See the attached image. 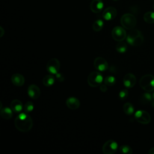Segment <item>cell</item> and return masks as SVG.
Instances as JSON below:
<instances>
[{
  "mask_svg": "<svg viewBox=\"0 0 154 154\" xmlns=\"http://www.w3.org/2000/svg\"><path fill=\"white\" fill-rule=\"evenodd\" d=\"M14 126L16 129L22 132L29 131L33 126L32 118L26 112L20 113L15 118Z\"/></svg>",
  "mask_w": 154,
  "mask_h": 154,
  "instance_id": "6da1fadb",
  "label": "cell"
},
{
  "mask_svg": "<svg viewBox=\"0 0 154 154\" xmlns=\"http://www.w3.org/2000/svg\"><path fill=\"white\" fill-rule=\"evenodd\" d=\"M140 87L147 92L154 91V76L152 75H145L140 80Z\"/></svg>",
  "mask_w": 154,
  "mask_h": 154,
  "instance_id": "7a4b0ae2",
  "label": "cell"
},
{
  "mask_svg": "<svg viewBox=\"0 0 154 154\" xmlns=\"http://www.w3.org/2000/svg\"><path fill=\"white\" fill-rule=\"evenodd\" d=\"M120 23L122 26L127 29H132L136 25V17L131 13L123 14L120 19Z\"/></svg>",
  "mask_w": 154,
  "mask_h": 154,
  "instance_id": "3957f363",
  "label": "cell"
},
{
  "mask_svg": "<svg viewBox=\"0 0 154 154\" xmlns=\"http://www.w3.org/2000/svg\"><path fill=\"white\" fill-rule=\"evenodd\" d=\"M103 81V78L102 75L100 72L96 71L91 72L87 78L88 84L91 87L99 86L102 83Z\"/></svg>",
  "mask_w": 154,
  "mask_h": 154,
  "instance_id": "277c9868",
  "label": "cell"
},
{
  "mask_svg": "<svg viewBox=\"0 0 154 154\" xmlns=\"http://www.w3.org/2000/svg\"><path fill=\"white\" fill-rule=\"evenodd\" d=\"M113 39L117 42H122L126 38V32L123 27L117 26H115L111 32Z\"/></svg>",
  "mask_w": 154,
  "mask_h": 154,
  "instance_id": "5b68a950",
  "label": "cell"
},
{
  "mask_svg": "<svg viewBox=\"0 0 154 154\" xmlns=\"http://www.w3.org/2000/svg\"><path fill=\"white\" fill-rule=\"evenodd\" d=\"M60 68V63L59 60L55 58L50 59L46 64V70L52 75L57 73Z\"/></svg>",
  "mask_w": 154,
  "mask_h": 154,
  "instance_id": "8992f818",
  "label": "cell"
},
{
  "mask_svg": "<svg viewBox=\"0 0 154 154\" xmlns=\"http://www.w3.org/2000/svg\"><path fill=\"white\" fill-rule=\"evenodd\" d=\"M118 149V144L112 140L106 141L102 147V151L104 154H113Z\"/></svg>",
  "mask_w": 154,
  "mask_h": 154,
  "instance_id": "52a82bcc",
  "label": "cell"
},
{
  "mask_svg": "<svg viewBox=\"0 0 154 154\" xmlns=\"http://www.w3.org/2000/svg\"><path fill=\"white\" fill-rule=\"evenodd\" d=\"M135 119L141 124H148L151 120L150 114L144 110H138L135 113Z\"/></svg>",
  "mask_w": 154,
  "mask_h": 154,
  "instance_id": "ba28073f",
  "label": "cell"
},
{
  "mask_svg": "<svg viewBox=\"0 0 154 154\" xmlns=\"http://www.w3.org/2000/svg\"><path fill=\"white\" fill-rule=\"evenodd\" d=\"M94 67L99 72L106 71L108 69V64L107 61L103 57H96L94 60Z\"/></svg>",
  "mask_w": 154,
  "mask_h": 154,
  "instance_id": "9c48e42d",
  "label": "cell"
},
{
  "mask_svg": "<svg viewBox=\"0 0 154 154\" xmlns=\"http://www.w3.org/2000/svg\"><path fill=\"white\" fill-rule=\"evenodd\" d=\"M117 14V12L116 8L109 7L104 10L102 13V17L106 20H111L116 17Z\"/></svg>",
  "mask_w": 154,
  "mask_h": 154,
  "instance_id": "30bf717a",
  "label": "cell"
},
{
  "mask_svg": "<svg viewBox=\"0 0 154 154\" xmlns=\"http://www.w3.org/2000/svg\"><path fill=\"white\" fill-rule=\"evenodd\" d=\"M27 93L28 95L32 99H37L40 96V88L35 84H31L28 87Z\"/></svg>",
  "mask_w": 154,
  "mask_h": 154,
  "instance_id": "8fae6325",
  "label": "cell"
},
{
  "mask_svg": "<svg viewBox=\"0 0 154 154\" xmlns=\"http://www.w3.org/2000/svg\"><path fill=\"white\" fill-rule=\"evenodd\" d=\"M123 82L124 85L126 88H132L133 87L136 83V78L134 75L132 73H129L125 75L123 79Z\"/></svg>",
  "mask_w": 154,
  "mask_h": 154,
  "instance_id": "7c38bea8",
  "label": "cell"
},
{
  "mask_svg": "<svg viewBox=\"0 0 154 154\" xmlns=\"http://www.w3.org/2000/svg\"><path fill=\"white\" fill-rule=\"evenodd\" d=\"M90 8L94 13H100L103 8V3L102 0H93L90 3Z\"/></svg>",
  "mask_w": 154,
  "mask_h": 154,
  "instance_id": "4fadbf2b",
  "label": "cell"
},
{
  "mask_svg": "<svg viewBox=\"0 0 154 154\" xmlns=\"http://www.w3.org/2000/svg\"><path fill=\"white\" fill-rule=\"evenodd\" d=\"M66 106L71 109H76L80 106V101L75 97H70L66 99Z\"/></svg>",
  "mask_w": 154,
  "mask_h": 154,
  "instance_id": "5bb4252c",
  "label": "cell"
},
{
  "mask_svg": "<svg viewBox=\"0 0 154 154\" xmlns=\"http://www.w3.org/2000/svg\"><path fill=\"white\" fill-rule=\"evenodd\" d=\"M11 80L12 83L17 87H21L25 83V78L23 77V76L17 73H14L12 75Z\"/></svg>",
  "mask_w": 154,
  "mask_h": 154,
  "instance_id": "9a60e30c",
  "label": "cell"
},
{
  "mask_svg": "<svg viewBox=\"0 0 154 154\" xmlns=\"http://www.w3.org/2000/svg\"><path fill=\"white\" fill-rule=\"evenodd\" d=\"M10 108L13 111L16 113L20 112L23 109V106L22 102L18 99H14L11 102Z\"/></svg>",
  "mask_w": 154,
  "mask_h": 154,
  "instance_id": "2e32d148",
  "label": "cell"
},
{
  "mask_svg": "<svg viewBox=\"0 0 154 154\" xmlns=\"http://www.w3.org/2000/svg\"><path fill=\"white\" fill-rule=\"evenodd\" d=\"M141 32L138 29H132L126 36V41L129 45H132L133 41L135 39V38L140 35Z\"/></svg>",
  "mask_w": 154,
  "mask_h": 154,
  "instance_id": "e0dca14e",
  "label": "cell"
},
{
  "mask_svg": "<svg viewBox=\"0 0 154 154\" xmlns=\"http://www.w3.org/2000/svg\"><path fill=\"white\" fill-rule=\"evenodd\" d=\"M1 116L5 120H9L13 117V110L11 108L4 107L1 109L0 111Z\"/></svg>",
  "mask_w": 154,
  "mask_h": 154,
  "instance_id": "ac0fdd59",
  "label": "cell"
},
{
  "mask_svg": "<svg viewBox=\"0 0 154 154\" xmlns=\"http://www.w3.org/2000/svg\"><path fill=\"white\" fill-rule=\"evenodd\" d=\"M55 81V79L53 75H48L43 78L42 82L45 87H51L54 84Z\"/></svg>",
  "mask_w": 154,
  "mask_h": 154,
  "instance_id": "d6986e66",
  "label": "cell"
},
{
  "mask_svg": "<svg viewBox=\"0 0 154 154\" xmlns=\"http://www.w3.org/2000/svg\"><path fill=\"white\" fill-rule=\"evenodd\" d=\"M123 109L124 112L127 115H132L134 112V107L133 105L129 102H126L123 105Z\"/></svg>",
  "mask_w": 154,
  "mask_h": 154,
  "instance_id": "ffe728a7",
  "label": "cell"
},
{
  "mask_svg": "<svg viewBox=\"0 0 154 154\" xmlns=\"http://www.w3.org/2000/svg\"><path fill=\"white\" fill-rule=\"evenodd\" d=\"M103 22L101 19L96 20L92 25V28L94 31L99 32L103 28Z\"/></svg>",
  "mask_w": 154,
  "mask_h": 154,
  "instance_id": "44dd1931",
  "label": "cell"
},
{
  "mask_svg": "<svg viewBox=\"0 0 154 154\" xmlns=\"http://www.w3.org/2000/svg\"><path fill=\"white\" fill-rule=\"evenodd\" d=\"M144 21L148 23H154V12H146L143 16Z\"/></svg>",
  "mask_w": 154,
  "mask_h": 154,
  "instance_id": "7402d4cb",
  "label": "cell"
},
{
  "mask_svg": "<svg viewBox=\"0 0 154 154\" xmlns=\"http://www.w3.org/2000/svg\"><path fill=\"white\" fill-rule=\"evenodd\" d=\"M127 45L122 41L119 42V43H118L116 46V51L120 54H124L125 52H126V51H127Z\"/></svg>",
  "mask_w": 154,
  "mask_h": 154,
  "instance_id": "603a6c76",
  "label": "cell"
},
{
  "mask_svg": "<svg viewBox=\"0 0 154 154\" xmlns=\"http://www.w3.org/2000/svg\"><path fill=\"white\" fill-rule=\"evenodd\" d=\"M152 95H151L149 92H146L143 94L140 99L141 103L143 104H146L152 102Z\"/></svg>",
  "mask_w": 154,
  "mask_h": 154,
  "instance_id": "cb8c5ba5",
  "label": "cell"
},
{
  "mask_svg": "<svg viewBox=\"0 0 154 154\" xmlns=\"http://www.w3.org/2000/svg\"><path fill=\"white\" fill-rule=\"evenodd\" d=\"M116 81V78L113 76H107L106 77H105L103 79V82L104 84H105L107 86H112L113 85L115 84Z\"/></svg>",
  "mask_w": 154,
  "mask_h": 154,
  "instance_id": "d4e9b609",
  "label": "cell"
},
{
  "mask_svg": "<svg viewBox=\"0 0 154 154\" xmlns=\"http://www.w3.org/2000/svg\"><path fill=\"white\" fill-rule=\"evenodd\" d=\"M34 103L31 101H28L23 106V111L26 113H29L34 109Z\"/></svg>",
  "mask_w": 154,
  "mask_h": 154,
  "instance_id": "484cf974",
  "label": "cell"
},
{
  "mask_svg": "<svg viewBox=\"0 0 154 154\" xmlns=\"http://www.w3.org/2000/svg\"><path fill=\"white\" fill-rule=\"evenodd\" d=\"M120 152L124 154H131L132 153V149L128 145H122L120 147Z\"/></svg>",
  "mask_w": 154,
  "mask_h": 154,
  "instance_id": "4316f807",
  "label": "cell"
},
{
  "mask_svg": "<svg viewBox=\"0 0 154 154\" xmlns=\"http://www.w3.org/2000/svg\"><path fill=\"white\" fill-rule=\"evenodd\" d=\"M143 40H144V38H143V36L142 35V34H141L140 35H139L138 36H137L135 39L133 41L132 43V46H140L143 42Z\"/></svg>",
  "mask_w": 154,
  "mask_h": 154,
  "instance_id": "83f0119b",
  "label": "cell"
},
{
  "mask_svg": "<svg viewBox=\"0 0 154 154\" xmlns=\"http://www.w3.org/2000/svg\"><path fill=\"white\" fill-rule=\"evenodd\" d=\"M119 98L121 99V100H125L127 98V97L128 96V90L126 89H123L122 90H121L120 92H119Z\"/></svg>",
  "mask_w": 154,
  "mask_h": 154,
  "instance_id": "f1b7e54d",
  "label": "cell"
},
{
  "mask_svg": "<svg viewBox=\"0 0 154 154\" xmlns=\"http://www.w3.org/2000/svg\"><path fill=\"white\" fill-rule=\"evenodd\" d=\"M55 79L60 82H64V76L61 73H57L55 74Z\"/></svg>",
  "mask_w": 154,
  "mask_h": 154,
  "instance_id": "f546056e",
  "label": "cell"
},
{
  "mask_svg": "<svg viewBox=\"0 0 154 154\" xmlns=\"http://www.w3.org/2000/svg\"><path fill=\"white\" fill-rule=\"evenodd\" d=\"M106 86H107V85H106L105 84H101L99 85L100 90L101 91H102V92H106V91H107V90H108V88H107Z\"/></svg>",
  "mask_w": 154,
  "mask_h": 154,
  "instance_id": "4dcf8cb0",
  "label": "cell"
},
{
  "mask_svg": "<svg viewBox=\"0 0 154 154\" xmlns=\"http://www.w3.org/2000/svg\"><path fill=\"white\" fill-rule=\"evenodd\" d=\"M5 34V31L2 26H0V37H2Z\"/></svg>",
  "mask_w": 154,
  "mask_h": 154,
  "instance_id": "1f68e13d",
  "label": "cell"
},
{
  "mask_svg": "<svg viewBox=\"0 0 154 154\" xmlns=\"http://www.w3.org/2000/svg\"><path fill=\"white\" fill-rule=\"evenodd\" d=\"M149 154H154V147H153L149 150Z\"/></svg>",
  "mask_w": 154,
  "mask_h": 154,
  "instance_id": "d6a6232c",
  "label": "cell"
},
{
  "mask_svg": "<svg viewBox=\"0 0 154 154\" xmlns=\"http://www.w3.org/2000/svg\"><path fill=\"white\" fill-rule=\"evenodd\" d=\"M152 97H153V99H152V101L151 102H152V106L154 107V93L152 94Z\"/></svg>",
  "mask_w": 154,
  "mask_h": 154,
  "instance_id": "836d02e7",
  "label": "cell"
},
{
  "mask_svg": "<svg viewBox=\"0 0 154 154\" xmlns=\"http://www.w3.org/2000/svg\"><path fill=\"white\" fill-rule=\"evenodd\" d=\"M153 9H154V4H153Z\"/></svg>",
  "mask_w": 154,
  "mask_h": 154,
  "instance_id": "e575fe53",
  "label": "cell"
},
{
  "mask_svg": "<svg viewBox=\"0 0 154 154\" xmlns=\"http://www.w3.org/2000/svg\"><path fill=\"white\" fill-rule=\"evenodd\" d=\"M113 1H117V0H113Z\"/></svg>",
  "mask_w": 154,
  "mask_h": 154,
  "instance_id": "d590c367",
  "label": "cell"
}]
</instances>
